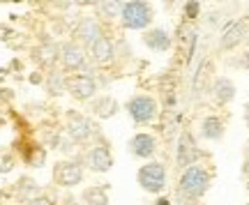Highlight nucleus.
<instances>
[{"mask_svg":"<svg viewBox=\"0 0 249 205\" xmlns=\"http://www.w3.org/2000/svg\"><path fill=\"white\" fill-rule=\"evenodd\" d=\"M152 7L143 0H132V2H124L123 12H120V21L127 30H143L152 23Z\"/></svg>","mask_w":249,"mask_h":205,"instance_id":"nucleus-1","label":"nucleus"},{"mask_svg":"<svg viewBox=\"0 0 249 205\" xmlns=\"http://www.w3.org/2000/svg\"><path fill=\"white\" fill-rule=\"evenodd\" d=\"M210 187V175H208V171L203 166H187L185 173H182V178H180V191L189 198H201L208 191Z\"/></svg>","mask_w":249,"mask_h":205,"instance_id":"nucleus-2","label":"nucleus"},{"mask_svg":"<svg viewBox=\"0 0 249 205\" xmlns=\"http://www.w3.org/2000/svg\"><path fill=\"white\" fill-rule=\"evenodd\" d=\"M136 180H139V185H141L143 191L160 194L161 189L166 187V169L161 166L160 161H150V164H145V166L139 169Z\"/></svg>","mask_w":249,"mask_h":205,"instance_id":"nucleus-3","label":"nucleus"},{"mask_svg":"<svg viewBox=\"0 0 249 205\" xmlns=\"http://www.w3.org/2000/svg\"><path fill=\"white\" fill-rule=\"evenodd\" d=\"M127 113L132 116L136 125H148L157 116V102L148 95H136L127 102Z\"/></svg>","mask_w":249,"mask_h":205,"instance_id":"nucleus-4","label":"nucleus"},{"mask_svg":"<svg viewBox=\"0 0 249 205\" xmlns=\"http://www.w3.org/2000/svg\"><path fill=\"white\" fill-rule=\"evenodd\" d=\"M53 178L60 187H76L83 180V169L76 161H60L53 171Z\"/></svg>","mask_w":249,"mask_h":205,"instance_id":"nucleus-5","label":"nucleus"},{"mask_svg":"<svg viewBox=\"0 0 249 205\" xmlns=\"http://www.w3.org/2000/svg\"><path fill=\"white\" fill-rule=\"evenodd\" d=\"M67 88H70V92L76 99H90L97 92V83L88 74H79V76H71L67 81Z\"/></svg>","mask_w":249,"mask_h":205,"instance_id":"nucleus-6","label":"nucleus"},{"mask_svg":"<svg viewBox=\"0 0 249 205\" xmlns=\"http://www.w3.org/2000/svg\"><path fill=\"white\" fill-rule=\"evenodd\" d=\"M88 164L95 173H107L113 166V154H111L107 145H95L88 154Z\"/></svg>","mask_w":249,"mask_h":205,"instance_id":"nucleus-7","label":"nucleus"},{"mask_svg":"<svg viewBox=\"0 0 249 205\" xmlns=\"http://www.w3.org/2000/svg\"><path fill=\"white\" fill-rule=\"evenodd\" d=\"M67 134L74 143H83L92 136V122L86 116H71L67 125Z\"/></svg>","mask_w":249,"mask_h":205,"instance_id":"nucleus-8","label":"nucleus"},{"mask_svg":"<svg viewBox=\"0 0 249 205\" xmlns=\"http://www.w3.org/2000/svg\"><path fill=\"white\" fill-rule=\"evenodd\" d=\"M129 150H132L134 157H139V159H148L155 154L157 150V141H155V136L150 134H136L129 141Z\"/></svg>","mask_w":249,"mask_h":205,"instance_id":"nucleus-9","label":"nucleus"},{"mask_svg":"<svg viewBox=\"0 0 249 205\" xmlns=\"http://www.w3.org/2000/svg\"><path fill=\"white\" fill-rule=\"evenodd\" d=\"M60 60L67 69H81V67L86 65V53H83V49H81L79 44L67 42V44H62V49H60Z\"/></svg>","mask_w":249,"mask_h":205,"instance_id":"nucleus-10","label":"nucleus"},{"mask_svg":"<svg viewBox=\"0 0 249 205\" xmlns=\"http://www.w3.org/2000/svg\"><path fill=\"white\" fill-rule=\"evenodd\" d=\"M90 55H92V60L97 65H108L111 60H113V55H116V51H113V42L108 39V37H99L95 44H90Z\"/></svg>","mask_w":249,"mask_h":205,"instance_id":"nucleus-11","label":"nucleus"},{"mask_svg":"<svg viewBox=\"0 0 249 205\" xmlns=\"http://www.w3.org/2000/svg\"><path fill=\"white\" fill-rule=\"evenodd\" d=\"M76 37H79V42L90 46L102 37V28H99V23L95 18H81V23L76 26Z\"/></svg>","mask_w":249,"mask_h":205,"instance_id":"nucleus-12","label":"nucleus"},{"mask_svg":"<svg viewBox=\"0 0 249 205\" xmlns=\"http://www.w3.org/2000/svg\"><path fill=\"white\" fill-rule=\"evenodd\" d=\"M196 157H198V150L194 148V143H192L189 134H182V138L178 141V154H176L178 164L180 166H194Z\"/></svg>","mask_w":249,"mask_h":205,"instance_id":"nucleus-13","label":"nucleus"},{"mask_svg":"<svg viewBox=\"0 0 249 205\" xmlns=\"http://www.w3.org/2000/svg\"><path fill=\"white\" fill-rule=\"evenodd\" d=\"M145 46H150L152 51H169L171 49V37L164 28H155V30H148L145 37H143Z\"/></svg>","mask_w":249,"mask_h":205,"instance_id":"nucleus-14","label":"nucleus"},{"mask_svg":"<svg viewBox=\"0 0 249 205\" xmlns=\"http://www.w3.org/2000/svg\"><path fill=\"white\" fill-rule=\"evenodd\" d=\"M213 95L219 104H229V102L235 97V85H233V81H229L226 76H219L213 85Z\"/></svg>","mask_w":249,"mask_h":205,"instance_id":"nucleus-15","label":"nucleus"},{"mask_svg":"<svg viewBox=\"0 0 249 205\" xmlns=\"http://www.w3.org/2000/svg\"><path fill=\"white\" fill-rule=\"evenodd\" d=\"M201 134H203V138H208V141H219L224 136V122L214 116L205 118L203 125H201Z\"/></svg>","mask_w":249,"mask_h":205,"instance_id":"nucleus-16","label":"nucleus"},{"mask_svg":"<svg viewBox=\"0 0 249 205\" xmlns=\"http://www.w3.org/2000/svg\"><path fill=\"white\" fill-rule=\"evenodd\" d=\"M242 37H245V26H242V23H231V26L224 30L222 46L224 49H231V46H235L238 42H240Z\"/></svg>","mask_w":249,"mask_h":205,"instance_id":"nucleus-17","label":"nucleus"},{"mask_svg":"<svg viewBox=\"0 0 249 205\" xmlns=\"http://www.w3.org/2000/svg\"><path fill=\"white\" fill-rule=\"evenodd\" d=\"M83 205H108V194L102 187H88L81 196Z\"/></svg>","mask_w":249,"mask_h":205,"instance_id":"nucleus-18","label":"nucleus"},{"mask_svg":"<svg viewBox=\"0 0 249 205\" xmlns=\"http://www.w3.org/2000/svg\"><path fill=\"white\" fill-rule=\"evenodd\" d=\"M95 113H97L99 118H111L118 113V102L111 97H104L99 99L97 104H95Z\"/></svg>","mask_w":249,"mask_h":205,"instance_id":"nucleus-19","label":"nucleus"},{"mask_svg":"<svg viewBox=\"0 0 249 205\" xmlns=\"http://www.w3.org/2000/svg\"><path fill=\"white\" fill-rule=\"evenodd\" d=\"M55 58H58V51H55L53 46H42V49L35 51V60L42 65H53Z\"/></svg>","mask_w":249,"mask_h":205,"instance_id":"nucleus-20","label":"nucleus"},{"mask_svg":"<svg viewBox=\"0 0 249 205\" xmlns=\"http://www.w3.org/2000/svg\"><path fill=\"white\" fill-rule=\"evenodd\" d=\"M65 88H67V81H65V76H62L60 71H53V74H49V92H53V95H60Z\"/></svg>","mask_w":249,"mask_h":205,"instance_id":"nucleus-21","label":"nucleus"},{"mask_svg":"<svg viewBox=\"0 0 249 205\" xmlns=\"http://www.w3.org/2000/svg\"><path fill=\"white\" fill-rule=\"evenodd\" d=\"M99 9H102V14H104V17L116 18V17H120V12H123V2L108 0V2H102V5H99Z\"/></svg>","mask_w":249,"mask_h":205,"instance_id":"nucleus-22","label":"nucleus"},{"mask_svg":"<svg viewBox=\"0 0 249 205\" xmlns=\"http://www.w3.org/2000/svg\"><path fill=\"white\" fill-rule=\"evenodd\" d=\"M18 194H21V198H28V201H30V196H33V194H37V185H35V182H30V180H26V182H21Z\"/></svg>","mask_w":249,"mask_h":205,"instance_id":"nucleus-23","label":"nucleus"},{"mask_svg":"<svg viewBox=\"0 0 249 205\" xmlns=\"http://www.w3.org/2000/svg\"><path fill=\"white\" fill-rule=\"evenodd\" d=\"M198 2H187V7H185V14L187 18H196V14H198Z\"/></svg>","mask_w":249,"mask_h":205,"instance_id":"nucleus-24","label":"nucleus"},{"mask_svg":"<svg viewBox=\"0 0 249 205\" xmlns=\"http://www.w3.org/2000/svg\"><path fill=\"white\" fill-rule=\"evenodd\" d=\"M30 205H55V203L49 196H35L33 201H30Z\"/></svg>","mask_w":249,"mask_h":205,"instance_id":"nucleus-25","label":"nucleus"},{"mask_svg":"<svg viewBox=\"0 0 249 205\" xmlns=\"http://www.w3.org/2000/svg\"><path fill=\"white\" fill-rule=\"evenodd\" d=\"M157 205H169V201H166V198H160V201H157Z\"/></svg>","mask_w":249,"mask_h":205,"instance_id":"nucleus-26","label":"nucleus"},{"mask_svg":"<svg viewBox=\"0 0 249 205\" xmlns=\"http://www.w3.org/2000/svg\"><path fill=\"white\" fill-rule=\"evenodd\" d=\"M245 173L249 175V157H247V161H245Z\"/></svg>","mask_w":249,"mask_h":205,"instance_id":"nucleus-27","label":"nucleus"},{"mask_svg":"<svg viewBox=\"0 0 249 205\" xmlns=\"http://www.w3.org/2000/svg\"><path fill=\"white\" fill-rule=\"evenodd\" d=\"M67 205H83V203H79V201H70Z\"/></svg>","mask_w":249,"mask_h":205,"instance_id":"nucleus-28","label":"nucleus"},{"mask_svg":"<svg viewBox=\"0 0 249 205\" xmlns=\"http://www.w3.org/2000/svg\"><path fill=\"white\" fill-rule=\"evenodd\" d=\"M245 111H247V120H249V102L245 104Z\"/></svg>","mask_w":249,"mask_h":205,"instance_id":"nucleus-29","label":"nucleus"},{"mask_svg":"<svg viewBox=\"0 0 249 205\" xmlns=\"http://www.w3.org/2000/svg\"><path fill=\"white\" fill-rule=\"evenodd\" d=\"M247 205H249V203H247Z\"/></svg>","mask_w":249,"mask_h":205,"instance_id":"nucleus-30","label":"nucleus"}]
</instances>
